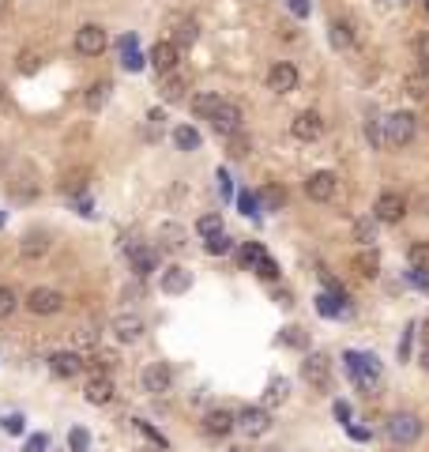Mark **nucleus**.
Here are the masks:
<instances>
[{
	"label": "nucleus",
	"instance_id": "obj_1",
	"mask_svg": "<svg viewBox=\"0 0 429 452\" xmlns=\"http://www.w3.org/2000/svg\"><path fill=\"white\" fill-rule=\"evenodd\" d=\"M347 373L354 377V384H358L361 392L377 396L380 384H384V377H380V362L373 354H358V350H350L347 354Z\"/></svg>",
	"mask_w": 429,
	"mask_h": 452
},
{
	"label": "nucleus",
	"instance_id": "obj_2",
	"mask_svg": "<svg viewBox=\"0 0 429 452\" xmlns=\"http://www.w3.org/2000/svg\"><path fill=\"white\" fill-rule=\"evenodd\" d=\"M380 128H384L388 147H407V143H414V136H418V117L399 109V114H388L384 121H380Z\"/></svg>",
	"mask_w": 429,
	"mask_h": 452
},
{
	"label": "nucleus",
	"instance_id": "obj_3",
	"mask_svg": "<svg viewBox=\"0 0 429 452\" xmlns=\"http://www.w3.org/2000/svg\"><path fill=\"white\" fill-rule=\"evenodd\" d=\"M384 433H388V441L391 445H414L418 437H422V419L418 414H410V411H399V414H391V419L384 422Z\"/></svg>",
	"mask_w": 429,
	"mask_h": 452
},
{
	"label": "nucleus",
	"instance_id": "obj_4",
	"mask_svg": "<svg viewBox=\"0 0 429 452\" xmlns=\"http://www.w3.org/2000/svg\"><path fill=\"white\" fill-rule=\"evenodd\" d=\"M302 377L309 381V389L328 392V389H332V362H328V354H305Z\"/></svg>",
	"mask_w": 429,
	"mask_h": 452
},
{
	"label": "nucleus",
	"instance_id": "obj_5",
	"mask_svg": "<svg viewBox=\"0 0 429 452\" xmlns=\"http://www.w3.org/2000/svg\"><path fill=\"white\" fill-rule=\"evenodd\" d=\"M208 121H211L214 132H219L222 140H226V136L241 132V106H237V102H226V98H222V102L211 109V117H208Z\"/></svg>",
	"mask_w": 429,
	"mask_h": 452
},
{
	"label": "nucleus",
	"instance_id": "obj_6",
	"mask_svg": "<svg viewBox=\"0 0 429 452\" xmlns=\"http://www.w3.org/2000/svg\"><path fill=\"white\" fill-rule=\"evenodd\" d=\"M26 309H31L34 317H53V313L64 309V294L53 290V287H34L26 294Z\"/></svg>",
	"mask_w": 429,
	"mask_h": 452
},
{
	"label": "nucleus",
	"instance_id": "obj_7",
	"mask_svg": "<svg viewBox=\"0 0 429 452\" xmlns=\"http://www.w3.org/2000/svg\"><path fill=\"white\" fill-rule=\"evenodd\" d=\"M106 45H109V34L98 23H83L76 31V53H83V57H98V53H106Z\"/></svg>",
	"mask_w": 429,
	"mask_h": 452
},
{
	"label": "nucleus",
	"instance_id": "obj_8",
	"mask_svg": "<svg viewBox=\"0 0 429 452\" xmlns=\"http://www.w3.org/2000/svg\"><path fill=\"white\" fill-rule=\"evenodd\" d=\"M139 384H143V392H151V396L170 392V384H173L170 366H166V362H147L143 373H139Z\"/></svg>",
	"mask_w": 429,
	"mask_h": 452
},
{
	"label": "nucleus",
	"instance_id": "obj_9",
	"mask_svg": "<svg viewBox=\"0 0 429 452\" xmlns=\"http://www.w3.org/2000/svg\"><path fill=\"white\" fill-rule=\"evenodd\" d=\"M234 426L245 433V437H264V433L272 430V414H267V407H245L234 419Z\"/></svg>",
	"mask_w": 429,
	"mask_h": 452
},
{
	"label": "nucleus",
	"instance_id": "obj_10",
	"mask_svg": "<svg viewBox=\"0 0 429 452\" xmlns=\"http://www.w3.org/2000/svg\"><path fill=\"white\" fill-rule=\"evenodd\" d=\"M407 215V200L399 196V192H380L377 196V204H373V219L377 223H399V219Z\"/></svg>",
	"mask_w": 429,
	"mask_h": 452
},
{
	"label": "nucleus",
	"instance_id": "obj_11",
	"mask_svg": "<svg viewBox=\"0 0 429 452\" xmlns=\"http://www.w3.org/2000/svg\"><path fill=\"white\" fill-rule=\"evenodd\" d=\"M335 189H339V178H335L332 170H316V173H309V181H305V196L316 200V204H328L335 196Z\"/></svg>",
	"mask_w": 429,
	"mask_h": 452
},
{
	"label": "nucleus",
	"instance_id": "obj_12",
	"mask_svg": "<svg viewBox=\"0 0 429 452\" xmlns=\"http://www.w3.org/2000/svg\"><path fill=\"white\" fill-rule=\"evenodd\" d=\"M290 132H294V140H302V143L320 140V132H324V117L316 114V109H302V114L294 117Z\"/></svg>",
	"mask_w": 429,
	"mask_h": 452
},
{
	"label": "nucleus",
	"instance_id": "obj_13",
	"mask_svg": "<svg viewBox=\"0 0 429 452\" xmlns=\"http://www.w3.org/2000/svg\"><path fill=\"white\" fill-rule=\"evenodd\" d=\"M297 87V68L286 61H279L267 68V91H275V95H290V91Z\"/></svg>",
	"mask_w": 429,
	"mask_h": 452
},
{
	"label": "nucleus",
	"instance_id": "obj_14",
	"mask_svg": "<svg viewBox=\"0 0 429 452\" xmlns=\"http://www.w3.org/2000/svg\"><path fill=\"white\" fill-rule=\"evenodd\" d=\"M241 260H245V267H253V272H260L264 279H275V275H279V264H275L272 256H267V253H264V249H260L256 242H249L245 249H241Z\"/></svg>",
	"mask_w": 429,
	"mask_h": 452
},
{
	"label": "nucleus",
	"instance_id": "obj_15",
	"mask_svg": "<svg viewBox=\"0 0 429 452\" xmlns=\"http://www.w3.org/2000/svg\"><path fill=\"white\" fill-rule=\"evenodd\" d=\"M125 253H128V260H132V267H136V275H139V279L155 272V264H158V253H155L151 245H143V242H132V245L125 249Z\"/></svg>",
	"mask_w": 429,
	"mask_h": 452
},
{
	"label": "nucleus",
	"instance_id": "obj_16",
	"mask_svg": "<svg viewBox=\"0 0 429 452\" xmlns=\"http://www.w3.org/2000/svg\"><path fill=\"white\" fill-rule=\"evenodd\" d=\"M177 53L181 49H177L173 42H155V49H151L147 61H151V68L158 72V76H170V72L177 68Z\"/></svg>",
	"mask_w": 429,
	"mask_h": 452
},
{
	"label": "nucleus",
	"instance_id": "obj_17",
	"mask_svg": "<svg viewBox=\"0 0 429 452\" xmlns=\"http://www.w3.org/2000/svg\"><path fill=\"white\" fill-rule=\"evenodd\" d=\"M230 430H234V414L226 407H214V411L203 414V433H208V437H226Z\"/></svg>",
	"mask_w": 429,
	"mask_h": 452
},
{
	"label": "nucleus",
	"instance_id": "obj_18",
	"mask_svg": "<svg viewBox=\"0 0 429 452\" xmlns=\"http://www.w3.org/2000/svg\"><path fill=\"white\" fill-rule=\"evenodd\" d=\"M83 396H87V403H95V407H102V403L114 400V381H109L106 373H95L87 381V389H83Z\"/></svg>",
	"mask_w": 429,
	"mask_h": 452
},
{
	"label": "nucleus",
	"instance_id": "obj_19",
	"mask_svg": "<svg viewBox=\"0 0 429 452\" xmlns=\"http://www.w3.org/2000/svg\"><path fill=\"white\" fill-rule=\"evenodd\" d=\"M114 336L120 339V343H136V339L143 336V320H139L136 313H120V317L114 320Z\"/></svg>",
	"mask_w": 429,
	"mask_h": 452
},
{
	"label": "nucleus",
	"instance_id": "obj_20",
	"mask_svg": "<svg viewBox=\"0 0 429 452\" xmlns=\"http://www.w3.org/2000/svg\"><path fill=\"white\" fill-rule=\"evenodd\" d=\"M49 370H53V377H76L83 370V358L76 350H57V354L49 358Z\"/></svg>",
	"mask_w": 429,
	"mask_h": 452
},
{
	"label": "nucleus",
	"instance_id": "obj_21",
	"mask_svg": "<svg viewBox=\"0 0 429 452\" xmlns=\"http://www.w3.org/2000/svg\"><path fill=\"white\" fill-rule=\"evenodd\" d=\"M403 91L414 98V102H429V68L407 72V76H403Z\"/></svg>",
	"mask_w": 429,
	"mask_h": 452
},
{
	"label": "nucleus",
	"instance_id": "obj_22",
	"mask_svg": "<svg viewBox=\"0 0 429 452\" xmlns=\"http://www.w3.org/2000/svg\"><path fill=\"white\" fill-rule=\"evenodd\" d=\"M49 253V237L42 234V230H31V234L20 242V256L23 260H38V256Z\"/></svg>",
	"mask_w": 429,
	"mask_h": 452
},
{
	"label": "nucleus",
	"instance_id": "obj_23",
	"mask_svg": "<svg viewBox=\"0 0 429 452\" xmlns=\"http://www.w3.org/2000/svg\"><path fill=\"white\" fill-rule=\"evenodd\" d=\"M12 196L15 200H31V196H38V181H34V170L31 166H20V178L12 181Z\"/></svg>",
	"mask_w": 429,
	"mask_h": 452
},
{
	"label": "nucleus",
	"instance_id": "obj_24",
	"mask_svg": "<svg viewBox=\"0 0 429 452\" xmlns=\"http://www.w3.org/2000/svg\"><path fill=\"white\" fill-rule=\"evenodd\" d=\"M354 272H358L361 279H377V272H380V256H377V249H366V253L354 256Z\"/></svg>",
	"mask_w": 429,
	"mask_h": 452
},
{
	"label": "nucleus",
	"instance_id": "obj_25",
	"mask_svg": "<svg viewBox=\"0 0 429 452\" xmlns=\"http://www.w3.org/2000/svg\"><path fill=\"white\" fill-rule=\"evenodd\" d=\"M158 95H162V102H181V98H185V79L177 76V72L162 76V83H158Z\"/></svg>",
	"mask_w": 429,
	"mask_h": 452
},
{
	"label": "nucleus",
	"instance_id": "obj_26",
	"mask_svg": "<svg viewBox=\"0 0 429 452\" xmlns=\"http://www.w3.org/2000/svg\"><path fill=\"white\" fill-rule=\"evenodd\" d=\"M87 178H91V170L87 166H76V170H64V178H61V189L68 192V196H76V192L87 189Z\"/></svg>",
	"mask_w": 429,
	"mask_h": 452
},
{
	"label": "nucleus",
	"instance_id": "obj_27",
	"mask_svg": "<svg viewBox=\"0 0 429 452\" xmlns=\"http://www.w3.org/2000/svg\"><path fill=\"white\" fill-rule=\"evenodd\" d=\"M185 242V230L181 226H173V223H166V226H158V249H166V253H177Z\"/></svg>",
	"mask_w": 429,
	"mask_h": 452
},
{
	"label": "nucleus",
	"instance_id": "obj_28",
	"mask_svg": "<svg viewBox=\"0 0 429 452\" xmlns=\"http://www.w3.org/2000/svg\"><path fill=\"white\" fill-rule=\"evenodd\" d=\"M189 283H192V275L185 272V267H170V272L162 275V290H166V294H181V290H189Z\"/></svg>",
	"mask_w": 429,
	"mask_h": 452
},
{
	"label": "nucleus",
	"instance_id": "obj_29",
	"mask_svg": "<svg viewBox=\"0 0 429 452\" xmlns=\"http://www.w3.org/2000/svg\"><path fill=\"white\" fill-rule=\"evenodd\" d=\"M328 38H332L335 49H350V45H354V31H350V23L335 20V23L328 26Z\"/></svg>",
	"mask_w": 429,
	"mask_h": 452
},
{
	"label": "nucleus",
	"instance_id": "obj_30",
	"mask_svg": "<svg viewBox=\"0 0 429 452\" xmlns=\"http://www.w3.org/2000/svg\"><path fill=\"white\" fill-rule=\"evenodd\" d=\"M120 64H125L128 72L143 68V57L136 53V38H132V34H128V38H120Z\"/></svg>",
	"mask_w": 429,
	"mask_h": 452
},
{
	"label": "nucleus",
	"instance_id": "obj_31",
	"mask_svg": "<svg viewBox=\"0 0 429 452\" xmlns=\"http://www.w3.org/2000/svg\"><path fill=\"white\" fill-rule=\"evenodd\" d=\"M173 143H177V151H196L200 147V132L192 125H181V128H173Z\"/></svg>",
	"mask_w": 429,
	"mask_h": 452
},
{
	"label": "nucleus",
	"instance_id": "obj_32",
	"mask_svg": "<svg viewBox=\"0 0 429 452\" xmlns=\"http://www.w3.org/2000/svg\"><path fill=\"white\" fill-rule=\"evenodd\" d=\"M407 260H410V267H414V272L429 275V242H414V245H410Z\"/></svg>",
	"mask_w": 429,
	"mask_h": 452
},
{
	"label": "nucleus",
	"instance_id": "obj_33",
	"mask_svg": "<svg viewBox=\"0 0 429 452\" xmlns=\"http://www.w3.org/2000/svg\"><path fill=\"white\" fill-rule=\"evenodd\" d=\"M286 396H290V381H272L267 384V392H264V407H275V403H286Z\"/></svg>",
	"mask_w": 429,
	"mask_h": 452
},
{
	"label": "nucleus",
	"instance_id": "obj_34",
	"mask_svg": "<svg viewBox=\"0 0 429 452\" xmlns=\"http://www.w3.org/2000/svg\"><path fill=\"white\" fill-rule=\"evenodd\" d=\"M106 98H109V79H98V83H91V87H87V106L91 109H102V106H106Z\"/></svg>",
	"mask_w": 429,
	"mask_h": 452
},
{
	"label": "nucleus",
	"instance_id": "obj_35",
	"mask_svg": "<svg viewBox=\"0 0 429 452\" xmlns=\"http://www.w3.org/2000/svg\"><path fill=\"white\" fill-rule=\"evenodd\" d=\"M196 34H200V26H196L192 20H181V23H177V31H173V45H177V49H181V45H192Z\"/></svg>",
	"mask_w": 429,
	"mask_h": 452
},
{
	"label": "nucleus",
	"instance_id": "obj_36",
	"mask_svg": "<svg viewBox=\"0 0 429 452\" xmlns=\"http://www.w3.org/2000/svg\"><path fill=\"white\" fill-rule=\"evenodd\" d=\"M354 237L369 249L373 242H377V219H358V223H354Z\"/></svg>",
	"mask_w": 429,
	"mask_h": 452
},
{
	"label": "nucleus",
	"instance_id": "obj_37",
	"mask_svg": "<svg viewBox=\"0 0 429 452\" xmlns=\"http://www.w3.org/2000/svg\"><path fill=\"white\" fill-rule=\"evenodd\" d=\"M196 230H200L203 237L222 234V215H219V211H211V215H200V223H196Z\"/></svg>",
	"mask_w": 429,
	"mask_h": 452
},
{
	"label": "nucleus",
	"instance_id": "obj_38",
	"mask_svg": "<svg viewBox=\"0 0 429 452\" xmlns=\"http://www.w3.org/2000/svg\"><path fill=\"white\" fill-rule=\"evenodd\" d=\"M15 306H20V298H15L12 287H0V320H8L15 313Z\"/></svg>",
	"mask_w": 429,
	"mask_h": 452
},
{
	"label": "nucleus",
	"instance_id": "obj_39",
	"mask_svg": "<svg viewBox=\"0 0 429 452\" xmlns=\"http://www.w3.org/2000/svg\"><path fill=\"white\" fill-rule=\"evenodd\" d=\"M219 102H222L219 95H196V98H192V109H196L200 117H211V109L219 106Z\"/></svg>",
	"mask_w": 429,
	"mask_h": 452
},
{
	"label": "nucleus",
	"instance_id": "obj_40",
	"mask_svg": "<svg viewBox=\"0 0 429 452\" xmlns=\"http://www.w3.org/2000/svg\"><path fill=\"white\" fill-rule=\"evenodd\" d=\"M366 136H369V147H380V143H384V128H380L377 114L366 117Z\"/></svg>",
	"mask_w": 429,
	"mask_h": 452
},
{
	"label": "nucleus",
	"instance_id": "obj_41",
	"mask_svg": "<svg viewBox=\"0 0 429 452\" xmlns=\"http://www.w3.org/2000/svg\"><path fill=\"white\" fill-rule=\"evenodd\" d=\"M38 64H42V57L34 49H23L20 53V72H23V76H34V72H38Z\"/></svg>",
	"mask_w": 429,
	"mask_h": 452
},
{
	"label": "nucleus",
	"instance_id": "obj_42",
	"mask_svg": "<svg viewBox=\"0 0 429 452\" xmlns=\"http://www.w3.org/2000/svg\"><path fill=\"white\" fill-rule=\"evenodd\" d=\"M230 140V155H234V159H245L249 155V136L245 132H234V136H226Z\"/></svg>",
	"mask_w": 429,
	"mask_h": 452
},
{
	"label": "nucleus",
	"instance_id": "obj_43",
	"mask_svg": "<svg viewBox=\"0 0 429 452\" xmlns=\"http://www.w3.org/2000/svg\"><path fill=\"white\" fill-rule=\"evenodd\" d=\"M230 249H234V245H230V237H226V234H214V237H208V253H211V256H226Z\"/></svg>",
	"mask_w": 429,
	"mask_h": 452
},
{
	"label": "nucleus",
	"instance_id": "obj_44",
	"mask_svg": "<svg viewBox=\"0 0 429 452\" xmlns=\"http://www.w3.org/2000/svg\"><path fill=\"white\" fill-rule=\"evenodd\" d=\"M147 121H151V136H162V125H166L162 109H151V114H147Z\"/></svg>",
	"mask_w": 429,
	"mask_h": 452
},
{
	"label": "nucleus",
	"instance_id": "obj_45",
	"mask_svg": "<svg viewBox=\"0 0 429 452\" xmlns=\"http://www.w3.org/2000/svg\"><path fill=\"white\" fill-rule=\"evenodd\" d=\"M237 204H241V211H245V215H256V196H253V192H241Z\"/></svg>",
	"mask_w": 429,
	"mask_h": 452
},
{
	"label": "nucleus",
	"instance_id": "obj_46",
	"mask_svg": "<svg viewBox=\"0 0 429 452\" xmlns=\"http://www.w3.org/2000/svg\"><path fill=\"white\" fill-rule=\"evenodd\" d=\"M264 204L267 208H279V204H283V189H267L264 192Z\"/></svg>",
	"mask_w": 429,
	"mask_h": 452
},
{
	"label": "nucleus",
	"instance_id": "obj_47",
	"mask_svg": "<svg viewBox=\"0 0 429 452\" xmlns=\"http://www.w3.org/2000/svg\"><path fill=\"white\" fill-rule=\"evenodd\" d=\"M76 343H79V347L95 343V328H79V332H76Z\"/></svg>",
	"mask_w": 429,
	"mask_h": 452
},
{
	"label": "nucleus",
	"instance_id": "obj_48",
	"mask_svg": "<svg viewBox=\"0 0 429 452\" xmlns=\"http://www.w3.org/2000/svg\"><path fill=\"white\" fill-rule=\"evenodd\" d=\"M414 49H418V57H422V61L429 64V34H422V38L414 42Z\"/></svg>",
	"mask_w": 429,
	"mask_h": 452
},
{
	"label": "nucleus",
	"instance_id": "obj_49",
	"mask_svg": "<svg viewBox=\"0 0 429 452\" xmlns=\"http://www.w3.org/2000/svg\"><path fill=\"white\" fill-rule=\"evenodd\" d=\"M4 430H8V433H23V419H20V414H12V419H4Z\"/></svg>",
	"mask_w": 429,
	"mask_h": 452
},
{
	"label": "nucleus",
	"instance_id": "obj_50",
	"mask_svg": "<svg viewBox=\"0 0 429 452\" xmlns=\"http://www.w3.org/2000/svg\"><path fill=\"white\" fill-rule=\"evenodd\" d=\"M45 445H49V441H45V433H38V437H31V441H26V452H42Z\"/></svg>",
	"mask_w": 429,
	"mask_h": 452
},
{
	"label": "nucleus",
	"instance_id": "obj_51",
	"mask_svg": "<svg viewBox=\"0 0 429 452\" xmlns=\"http://www.w3.org/2000/svg\"><path fill=\"white\" fill-rule=\"evenodd\" d=\"M286 8H290L294 15H309V4H305V0H286Z\"/></svg>",
	"mask_w": 429,
	"mask_h": 452
},
{
	"label": "nucleus",
	"instance_id": "obj_52",
	"mask_svg": "<svg viewBox=\"0 0 429 452\" xmlns=\"http://www.w3.org/2000/svg\"><path fill=\"white\" fill-rule=\"evenodd\" d=\"M335 419L347 422V419H350V403H335Z\"/></svg>",
	"mask_w": 429,
	"mask_h": 452
},
{
	"label": "nucleus",
	"instance_id": "obj_53",
	"mask_svg": "<svg viewBox=\"0 0 429 452\" xmlns=\"http://www.w3.org/2000/svg\"><path fill=\"white\" fill-rule=\"evenodd\" d=\"M72 445H76V449H87V433L76 430V433H72Z\"/></svg>",
	"mask_w": 429,
	"mask_h": 452
},
{
	"label": "nucleus",
	"instance_id": "obj_54",
	"mask_svg": "<svg viewBox=\"0 0 429 452\" xmlns=\"http://www.w3.org/2000/svg\"><path fill=\"white\" fill-rule=\"evenodd\" d=\"M283 339H286V343H290V347H297V343H302V336H297V328H286V336H283Z\"/></svg>",
	"mask_w": 429,
	"mask_h": 452
},
{
	"label": "nucleus",
	"instance_id": "obj_55",
	"mask_svg": "<svg viewBox=\"0 0 429 452\" xmlns=\"http://www.w3.org/2000/svg\"><path fill=\"white\" fill-rule=\"evenodd\" d=\"M396 4H407V0H380V8H396Z\"/></svg>",
	"mask_w": 429,
	"mask_h": 452
},
{
	"label": "nucleus",
	"instance_id": "obj_56",
	"mask_svg": "<svg viewBox=\"0 0 429 452\" xmlns=\"http://www.w3.org/2000/svg\"><path fill=\"white\" fill-rule=\"evenodd\" d=\"M422 366H426V373H429V347L422 350Z\"/></svg>",
	"mask_w": 429,
	"mask_h": 452
},
{
	"label": "nucleus",
	"instance_id": "obj_57",
	"mask_svg": "<svg viewBox=\"0 0 429 452\" xmlns=\"http://www.w3.org/2000/svg\"><path fill=\"white\" fill-rule=\"evenodd\" d=\"M422 339H426V347H429V320L422 325Z\"/></svg>",
	"mask_w": 429,
	"mask_h": 452
},
{
	"label": "nucleus",
	"instance_id": "obj_58",
	"mask_svg": "<svg viewBox=\"0 0 429 452\" xmlns=\"http://www.w3.org/2000/svg\"><path fill=\"white\" fill-rule=\"evenodd\" d=\"M0 98H4V83H0Z\"/></svg>",
	"mask_w": 429,
	"mask_h": 452
},
{
	"label": "nucleus",
	"instance_id": "obj_59",
	"mask_svg": "<svg viewBox=\"0 0 429 452\" xmlns=\"http://www.w3.org/2000/svg\"><path fill=\"white\" fill-rule=\"evenodd\" d=\"M0 223H4V219H0Z\"/></svg>",
	"mask_w": 429,
	"mask_h": 452
},
{
	"label": "nucleus",
	"instance_id": "obj_60",
	"mask_svg": "<svg viewBox=\"0 0 429 452\" xmlns=\"http://www.w3.org/2000/svg\"><path fill=\"white\" fill-rule=\"evenodd\" d=\"M426 4H429V0H426Z\"/></svg>",
	"mask_w": 429,
	"mask_h": 452
}]
</instances>
